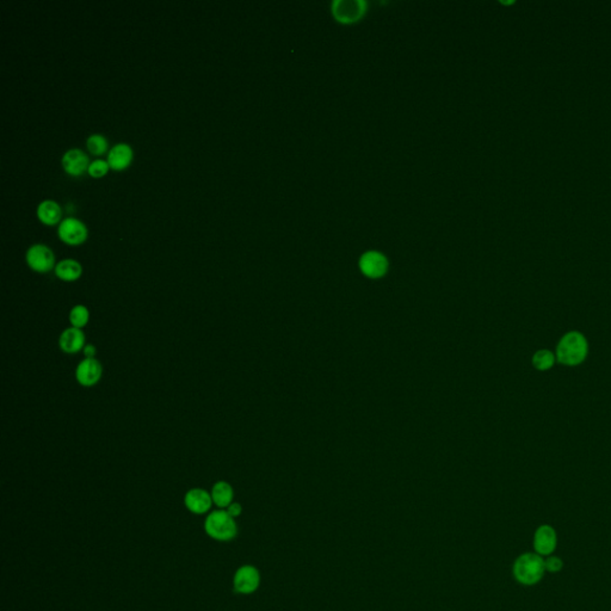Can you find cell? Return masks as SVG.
<instances>
[{
  "instance_id": "24",
  "label": "cell",
  "mask_w": 611,
  "mask_h": 611,
  "mask_svg": "<svg viewBox=\"0 0 611 611\" xmlns=\"http://www.w3.org/2000/svg\"><path fill=\"white\" fill-rule=\"evenodd\" d=\"M82 352L85 355V358H96L97 350L93 344H87L82 349Z\"/></svg>"
},
{
  "instance_id": "9",
  "label": "cell",
  "mask_w": 611,
  "mask_h": 611,
  "mask_svg": "<svg viewBox=\"0 0 611 611\" xmlns=\"http://www.w3.org/2000/svg\"><path fill=\"white\" fill-rule=\"evenodd\" d=\"M534 549L541 557H549L557 551V530L552 525H540L534 534Z\"/></svg>"
},
{
  "instance_id": "20",
  "label": "cell",
  "mask_w": 611,
  "mask_h": 611,
  "mask_svg": "<svg viewBox=\"0 0 611 611\" xmlns=\"http://www.w3.org/2000/svg\"><path fill=\"white\" fill-rule=\"evenodd\" d=\"M533 362L538 370H547L554 365V355L548 350H541L535 354Z\"/></svg>"
},
{
  "instance_id": "6",
  "label": "cell",
  "mask_w": 611,
  "mask_h": 611,
  "mask_svg": "<svg viewBox=\"0 0 611 611\" xmlns=\"http://www.w3.org/2000/svg\"><path fill=\"white\" fill-rule=\"evenodd\" d=\"M332 11L341 23H354L365 14V3L360 0H337L333 3Z\"/></svg>"
},
{
  "instance_id": "10",
  "label": "cell",
  "mask_w": 611,
  "mask_h": 611,
  "mask_svg": "<svg viewBox=\"0 0 611 611\" xmlns=\"http://www.w3.org/2000/svg\"><path fill=\"white\" fill-rule=\"evenodd\" d=\"M360 268L370 279H380L387 273L388 262L380 252H367L360 258Z\"/></svg>"
},
{
  "instance_id": "13",
  "label": "cell",
  "mask_w": 611,
  "mask_h": 611,
  "mask_svg": "<svg viewBox=\"0 0 611 611\" xmlns=\"http://www.w3.org/2000/svg\"><path fill=\"white\" fill-rule=\"evenodd\" d=\"M85 345H87V337L82 330L71 326L69 329L64 330V332L60 334L59 347L65 354L73 355L82 351Z\"/></svg>"
},
{
  "instance_id": "4",
  "label": "cell",
  "mask_w": 611,
  "mask_h": 611,
  "mask_svg": "<svg viewBox=\"0 0 611 611\" xmlns=\"http://www.w3.org/2000/svg\"><path fill=\"white\" fill-rule=\"evenodd\" d=\"M25 260L30 269L38 274H46L55 269V255L45 244H34L27 249Z\"/></svg>"
},
{
  "instance_id": "7",
  "label": "cell",
  "mask_w": 611,
  "mask_h": 611,
  "mask_svg": "<svg viewBox=\"0 0 611 611\" xmlns=\"http://www.w3.org/2000/svg\"><path fill=\"white\" fill-rule=\"evenodd\" d=\"M103 376V367L97 358H84L76 369V379L82 387H93Z\"/></svg>"
},
{
  "instance_id": "3",
  "label": "cell",
  "mask_w": 611,
  "mask_h": 611,
  "mask_svg": "<svg viewBox=\"0 0 611 611\" xmlns=\"http://www.w3.org/2000/svg\"><path fill=\"white\" fill-rule=\"evenodd\" d=\"M205 529L210 538L218 541H229L235 538L238 528L235 520L227 511H213L205 520Z\"/></svg>"
},
{
  "instance_id": "14",
  "label": "cell",
  "mask_w": 611,
  "mask_h": 611,
  "mask_svg": "<svg viewBox=\"0 0 611 611\" xmlns=\"http://www.w3.org/2000/svg\"><path fill=\"white\" fill-rule=\"evenodd\" d=\"M134 152L130 145H128L126 142H119L115 146L111 147L109 153H108V163H109L111 169L116 171L127 169L128 166L132 163Z\"/></svg>"
},
{
  "instance_id": "22",
  "label": "cell",
  "mask_w": 611,
  "mask_h": 611,
  "mask_svg": "<svg viewBox=\"0 0 611 611\" xmlns=\"http://www.w3.org/2000/svg\"><path fill=\"white\" fill-rule=\"evenodd\" d=\"M544 565H546V572L559 573L564 568V561L561 560L560 557H555V555H549L544 560Z\"/></svg>"
},
{
  "instance_id": "8",
  "label": "cell",
  "mask_w": 611,
  "mask_h": 611,
  "mask_svg": "<svg viewBox=\"0 0 611 611\" xmlns=\"http://www.w3.org/2000/svg\"><path fill=\"white\" fill-rule=\"evenodd\" d=\"M260 570L255 566H242L234 575L233 585L237 592L242 595H250L255 592L260 588Z\"/></svg>"
},
{
  "instance_id": "11",
  "label": "cell",
  "mask_w": 611,
  "mask_h": 611,
  "mask_svg": "<svg viewBox=\"0 0 611 611\" xmlns=\"http://www.w3.org/2000/svg\"><path fill=\"white\" fill-rule=\"evenodd\" d=\"M61 163L67 174L78 177L87 171L91 161L89 160L87 153L80 148H71L65 152Z\"/></svg>"
},
{
  "instance_id": "15",
  "label": "cell",
  "mask_w": 611,
  "mask_h": 611,
  "mask_svg": "<svg viewBox=\"0 0 611 611\" xmlns=\"http://www.w3.org/2000/svg\"><path fill=\"white\" fill-rule=\"evenodd\" d=\"M55 276L65 282H74L82 277V266L72 258L60 260L55 265Z\"/></svg>"
},
{
  "instance_id": "21",
  "label": "cell",
  "mask_w": 611,
  "mask_h": 611,
  "mask_svg": "<svg viewBox=\"0 0 611 611\" xmlns=\"http://www.w3.org/2000/svg\"><path fill=\"white\" fill-rule=\"evenodd\" d=\"M109 168L110 165L108 163V160L96 159L90 163L87 172L91 174L92 177H102V176L106 174Z\"/></svg>"
},
{
  "instance_id": "17",
  "label": "cell",
  "mask_w": 611,
  "mask_h": 611,
  "mask_svg": "<svg viewBox=\"0 0 611 611\" xmlns=\"http://www.w3.org/2000/svg\"><path fill=\"white\" fill-rule=\"evenodd\" d=\"M210 494H211V499H213L215 505L219 507L220 509H224L232 504L234 491L229 483L218 481L211 488Z\"/></svg>"
},
{
  "instance_id": "18",
  "label": "cell",
  "mask_w": 611,
  "mask_h": 611,
  "mask_svg": "<svg viewBox=\"0 0 611 611\" xmlns=\"http://www.w3.org/2000/svg\"><path fill=\"white\" fill-rule=\"evenodd\" d=\"M90 321V310L87 306L76 305L69 312V323L72 327L82 330Z\"/></svg>"
},
{
  "instance_id": "2",
  "label": "cell",
  "mask_w": 611,
  "mask_h": 611,
  "mask_svg": "<svg viewBox=\"0 0 611 611\" xmlns=\"http://www.w3.org/2000/svg\"><path fill=\"white\" fill-rule=\"evenodd\" d=\"M588 354V344L585 338L578 332H570L561 339L557 347L559 362L567 365H577L584 360Z\"/></svg>"
},
{
  "instance_id": "5",
  "label": "cell",
  "mask_w": 611,
  "mask_h": 611,
  "mask_svg": "<svg viewBox=\"0 0 611 611\" xmlns=\"http://www.w3.org/2000/svg\"><path fill=\"white\" fill-rule=\"evenodd\" d=\"M58 234L62 242L69 245H80L89 235L87 224L77 218H65L60 221Z\"/></svg>"
},
{
  "instance_id": "19",
  "label": "cell",
  "mask_w": 611,
  "mask_h": 611,
  "mask_svg": "<svg viewBox=\"0 0 611 611\" xmlns=\"http://www.w3.org/2000/svg\"><path fill=\"white\" fill-rule=\"evenodd\" d=\"M87 146L92 154H104L108 150V139L102 134H91L87 139Z\"/></svg>"
},
{
  "instance_id": "23",
  "label": "cell",
  "mask_w": 611,
  "mask_h": 611,
  "mask_svg": "<svg viewBox=\"0 0 611 611\" xmlns=\"http://www.w3.org/2000/svg\"><path fill=\"white\" fill-rule=\"evenodd\" d=\"M226 511L229 512V515L232 516L233 518H235V517H239V516L242 515V507L239 503H232Z\"/></svg>"
},
{
  "instance_id": "16",
  "label": "cell",
  "mask_w": 611,
  "mask_h": 611,
  "mask_svg": "<svg viewBox=\"0 0 611 611\" xmlns=\"http://www.w3.org/2000/svg\"><path fill=\"white\" fill-rule=\"evenodd\" d=\"M61 214H62L61 207L54 200H43L37 205V218L41 220L43 224L49 226L58 224L61 220Z\"/></svg>"
},
{
  "instance_id": "12",
  "label": "cell",
  "mask_w": 611,
  "mask_h": 611,
  "mask_svg": "<svg viewBox=\"0 0 611 611\" xmlns=\"http://www.w3.org/2000/svg\"><path fill=\"white\" fill-rule=\"evenodd\" d=\"M184 504L187 510L192 511V514L203 515L210 510V507L213 505V499L211 494L203 488H192L187 491L184 497Z\"/></svg>"
},
{
  "instance_id": "1",
  "label": "cell",
  "mask_w": 611,
  "mask_h": 611,
  "mask_svg": "<svg viewBox=\"0 0 611 611\" xmlns=\"http://www.w3.org/2000/svg\"><path fill=\"white\" fill-rule=\"evenodd\" d=\"M546 573L544 557L538 553H523L512 566V575L520 585L534 586L543 579Z\"/></svg>"
}]
</instances>
